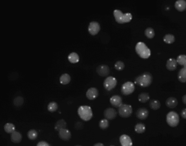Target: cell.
<instances>
[{
  "mask_svg": "<svg viewBox=\"0 0 186 146\" xmlns=\"http://www.w3.org/2000/svg\"><path fill=\"white\" fill-rule=\"evenodd\" d=\"M99 96V90L95 87L89 88L86 92V97L91 100H95Z\"/></svg>",
  "mask_w": 186,
  "mask_h": 146,
  "instance_id": "obj_12",
  "label": "cell"
},
{
  "mask_svg": "<svg viewBox=\"0 0 186 146\" xmlns=\"http://www.w3.org/2000/svg\"><path fill=\"white\" fill-rule=\"evenodd\" d=\"M117 82V80L115 77L112 76L107 77L103 82V87L106 90L110 91L116 87Z\"/></svg>",
  "mask_w": 186,
  "mask_h": 146,
  "instance_id": "obj_8",
  "label": "cell"
},
{
  "mask_svg": "<svg viewBox=\"0 0 186 146\" xmlns=\"http://www.w3.org/2000/svg\"><path fill=\"white\" fill-rule=\"evenodd\" d=\"M114 68L118 71H121L125 68V63L121 60H118L115 63Z\"/></svg>",
  "mask_w": 186,
  "mask_h": 146,
  "instance_id": "obj_35",
  "label": "cell"
},
{
  "mask_svg": "<svg viewBox=\"0 0 186 146\" xmlns=\"http://www.w3.org/2000/svg\"><path fill=\"white\" fill-rule=\"evenodd\" d=\"M146 127L143 123H138L135 127V130L138 134H143L145 131Z\"/></svg>",
  "mask_w": 186,
  "mask_h": 146,
  "instance_id": "obj_28",
  "label": "cell"
},
{
  "mask_svg": "<svg viewBox=\"0 0 186 146\" xmlns=\"http://www.w3.org/2000/svg\"><path fill=\"white\" fill-rule=\"evenodd\" d=\"M103 115L105 119L107 120H113L117 116V112L113 108L109 107L106 109L104 111Z\"/></svg>",
  "mask_w": 186,
  "mask_h": 146,
  "instance_id": "obj_11",
  "label": "cell"
},
{
  "mask_svg": "<svg viewBox=\"0 0 186 146\" xmlns=\"http://www.w3.org/2000/svg\"><path fill=\"white\" fill-rule=\"evenodd\" d=\"M70 81H71V77L70 75L68 74L67 73L62 75L59 78L60 83L63 85H66L69 84Z\"/></svg>",
  "mask_w": 186,
  "mask_h": 146,
  "instance_id": "obj_23",
  "label": "cell"
},
{
  "mask_svg": "<svg viewBox=\"0 0 186 146\" xmlns=\"http://www.w3.org/2000/svg\"><path fill=\"white\" fill-rule=\"evenodd\" d=\"M144 34L145 36L149 39H152L155 36V32L154 28L152 27H148L145 30Z\"/></svg>",
  "mask_w": 186,
  "mask_h": 146,
  "instance_id": "obj_30",
  "label": "cell"
},
{
  "mask_svg": "<svg viewBox=\"0 0 186 146\" xmlns=\"http://www.w3.org/2000/svg\"><path fill=\"white\" fill-rule=\"evenodd\" d=\"M67 58H68L69 61L72 64L77 63L79 62V55H78V53L75 52L70 53L67 57Z\"/></svg>",
  "mask_w": 186,
  "mask_h": 146,
  "instance_id": "obj_22",
  "label": "cell"
},
{
  "mask_svg": "<svg viewBox=\"0 0 186 146\" xmlns=\"http://www.w3.org/2000/svg\"><path fill=\"white\" fill-rule=\"evenodd\" d=\"M166 121L168 124L171 127H176L179 124V116L175 111H170L167 115Z\"/></svg>",
  "mask_w": 186,
  "mask_h": 146,
  "instance_id": "obj_5",
  "label": "cell"
},
{
  "mask_svg": "<svg viewBox=\"0 0 186 146\" xmlns=\"http://www.w3.org/2000/svg\"><path fill=\"white\" fill-rule=\"evenodd\" d=\"M150 97L149 95V93H145V92L140 93L138 95V100L142 103L148 102L150 100Z\"/></svg>",
  "mask_w": 186,
  "mask_h": 146,
  "instance_id": "obj_25",
  "label": "cell"
},
{
  "mask_svg": "<svg viewBox=\"0 0 186 146\" xmlns=\"http://www.w3.org/2000/svg\"></svg>",
  "mask_w": 186,
  "mask_h": 146,
  "instance_id": "obj_43",
  "label": "cell"
},
{
  "mask_svg": "<svg viewBox=\"0 0 186 146\" xmlns=\"http://www.w3.org/2000/svg\"><path fill=\"white\" fill-rule=\"evenodd\" d=\"M135 50L138 55L143 59H148L151 56L150 49L143 42H138L135 45Z\"/></svg>",
  "mask_w": 186,
  "mask_h": 146,
  "instance_id": "obj_1",
  "label": "cell"
},
{
  "mask_svg": "<svg viewBox=\"0 0 186 146\" xmlns=\"http://www.w3.org/2000/svg\"><path fill=\"white\" fill-rule=\"evenodd\" d=\"M150 107L153 110H157L160 107V102L159 100L156 99L152 100L150 102Z\"/></svg>",
  "mask_w": 186,
  "mask_h": 146,
  "instance_id": "obj_27",
  "label": "cell"
},
{
  "mask_svg": "<svg viewBox=\"0 0 186 146\" xmlns=\"http://www.w3.org/2000/svg\"><path fill=\"white\" fill-rule=\"evenodd\" d=\"M184 68H186V62L185 63V64H184Z\"/></svg>",
  "mask_w": 186,
  "mask_h": 146,
  "instance_id": "obj_41",
  "label": "cell"
},
{
  "mask_svg": "<svg viewBox=\"0 0 186 146\" xmlns=\"http://www.w3.org/2000/svg\"><path fill=\"white\" fill-rule=\"evenodd\" d=\"M175 9L180 12H183L186 10V1L184 0H178L175 3Z\"/></svg>",
  "mask_w": 186,
  "mask_h": 146,
  "instance_id": "obj_18",
  "label": "cell"
},
{
  "mask_svg": "<svg viewBox=\"0 0 186 146\" xmlns=\"http://www.w3.org/2000/svg\"><path fill=\"white\" fill-rule=\"evenodd\" d=\"M152 82V76L149 72H144L135 79V83L142 87H148Z\"/></svg>",
  "mask_w": 186,
  "mask_h": 146,
  "instance_id": "obj_3",
  "label": "cell"
},
{
  "mask_svg": "<svg viewBox=\"0 0 186 146\" xmlns=\"http://www.w3.org/2000/svg\"><path fill=\"white\" fill-rule=\"evenodd\" d=\"M101 27L100 23L97 21H91L88 26V32L91 35H95L100 32Z\"/></svg>",
  "mask_w": 186,
  "mask_h": 146,
  "instance_id": "obj_9",
  "label": "cell"
},
{
  "mask_svg": "<svg viewBox=\"0 0 186 146\" xmlns=\"http://www.w3.org/2000/svg\"><path fill=\"white\" fill-rule=\"evenodd\" d=\"M96 71L100 77H106L109 75L110 69L108 65H101L98 66Z\"/></svg>",
  "mask_w": 186,
  "mask_h": 146,
  "instance_id": "obj_10",
  "label": "cell"
},
{
  "mask_svg": "<svg viewBox=\"0 0 186 146\" xmlns=\"http://www.w3.org/2000/svg\"><path fill=\"white\" fill-rule=\"evenodd\" d=\"M163 41L164 42L168 44H172L174 43L175 41V37L174 35L168 33L165 35L163 37Z\"/></svg>",
  "mask_w": 186,
  "mask_h": 146,
  "instance_id": "obj_24",
  "label": "cell"
},
{
  "mask_svg": "<svg viewBox=\"0 0 186 146\" xmlns=\"http://www.w3.org/2000/svg\"><path fill=\"white\" fill-rule=\"evenodd\" d=\"M181 115L182 118H184V119H186V108L182 110V111L181 113Z\"/></svg>",
  "mask_w": 186,
  "mask_h": 146,
  "instance_id": "obj_38",
  "label": "cell"
},
{
  "mask_svg": "<svg viewBox=\"0 0 186 146\" xmlns=\"http://www.w3.org/2000/svg\"><path fill=\"white\" fill-rule=\"evenodd\" d=\"M67 127V123L64 119H60L55 124V128L56 130L59 131L62 129H65Z\"/></svg>",
  "mask_w": 186,
  "mask_h": 146,
  "instance_id": "obj_29",
  "label": "cell"
},
{
  "mask_svg": "<svg viewBox=\"0 0 186 146\" xmlns=\"http://www.w3.org/2000/svg\"><path fill=\"white\" fill-rule=\"evenodd\" d=\"M109 121L106 119H103L99 122V127L101 129H106L109 127Z\"/></svg>",
  "mask_w": 186,
  "mask_h": 146,
  "instance_id": "obj_34",
  "label": "cell"
},
{
  "mask_svg": "<svg viewBox=\"0 0 186 146\" xmlns=\"http://www.w3.org/2000/svg\"><path fill=\"white\" fill-rule=\"evenodd\" d=\"M149 112L148 109L142 107L138 109L136 112V117L141 120H144L149 116Z\"/></svg>",
  "mask_w": 186,
  "mask_h": 146,
  "instance_id": "obj_14",
  "label": "cell"
},
{
  "mask_svg": "<svg viewBox=\"0 0 186 146\" xmlns=\"http://www.w3.org/2000/svg\"><path fill=\"white\" fill-rule=\"evenodd\" d=\"M58 135L60 139L63 141H68L71 137V133L70 132V130H68L66 128L59 130Z\"/></svg>",
  "mask_w": 186,
  "mask_h": 146,
  "instance_id": "obj_13",
  "label": "cell"
},
{
  "mask_svg": "<svg viewBox=\"0 0 186 146\" xmlns=\"http://www.w3.org/2000/svg\"><path fill=\"white\" fill-rule=\"evenodd\" d=\"M37 146H50L49 144L46 141H40L37 144Z\"/></svg>",
  "mask_w": 186,
  "mask_h": 146,
  "instance_id": "obj_37",
  "label": "cell"
},
{
  "mask_svg": "<svg viewBox=\"0 0 186 146\" xmlns=\"http://www.w3.org/2000/svg\"><path fill=\"white\" fill-rule=\"evenodd\" d=\"M38 136V132L34 129L29 130L27 132V137L30 140H34L37 139Z\"/></svg>",
  "mask_w": 186,
  "mask_h": 146,
  "instance_id": "obj_32",
  "label": "cell"
},
{
  "mask_svg": "<svg viewBox=\"0 0 186 146\" xmlns=\"http://www.w3.org/2000/svg\"><path fill=\"white\" fill-rule=\"evenodd\" d=\"M110 103L113 106L119 107L123 104L122 98L119 95H115L110 98Z\"/></svg>",
  "mask_w": 186,
  "mask_h": 146,
  "instance_id": "obj_16",
  "label": "cell"
},
{
  "mask_svg": "<svg viewBox=\"0 0 186 146\" xmlns=\"http://www.w3.org/2000/svg\"><path fill=\"white\" fill-rule=\"evenodd\" d=\"M93 146H105L102 143H96Z\"/></svg>",
  "mask_w": 186,
  "mask_h": 146,
  "instance_id": "obj_40",
  "label": "cell"
},
{
  "mask_svg": "<svg viewBox=\"0 0 186 146\" xmlns=\"http://www.w3.org/2000/svg\"><path fill=\"white\" fill-rule=\"evenodd\" d=\"M135 90L134 84L131 81H127L121 86V93L123 95H128L132 94Z\"/></svg>",
  "mask_w": 186,
  "mask_h": 146,
  "instance_id": "obj_7",
  "label": "cell"
},
{
  "mask_svg": "<svg viewBox=\"0 0 186 146\" xmlns=\"http://www.w3.org/2000/svg\"><path fill=\"white\" fill-rule=\"evenodd\" d=\"M4 130L8 134H12L15 131V125L11 123H7L4 126Z\"/></svg>",
  "mask_w": 186,
  "mask_h": 146,
  "instance_id": "obj_26",
  "label": "cell"
},
{
  "mask_svg": "<svg viewBox=\"0 0 186 146\" xmlns=\"http://www.w3.org/2000/svg\"><path fill=\"white\" fill-rule=\"evenodd\" d=\"M182 102H184V104L186 105V94H184L182 97Z\"/></svg>",
  "mask_w": 186,
  "mask_h": 146,
  "instance_id": "obj_39",
  "label": "cell"
},
{
  "mask_svg": "<svg viewBox=\"0 0 186 146\" xmlns=\"http://www.w3.org/2000/svg\"><path fill=\"white\" fill-rule=\"evenodd\" d=\"M82 146L81 145H76V146Z\"/></svg>",
  "mask_w": 186,
  "mask_h": 146,
  "instance_id": "obj_42",
  "label": "cell"
},
{
  "mask_svg": "<svg viewBox=\"0 0 186 146\" xmlns=\"http://www.w3.org/2000/svg\"><path fill=\"white\" fill-rule=\"evenodd\" d=\"M177 67V63L176 60L174 58H169L166 63V68L169 71H174L176 69Z\"/></svg>",
  "mask_w": 186,
  "mask_h": 146,
  "instance_id": "obj_17",
  "label": "cell"
},
{
  "mask_svg": "<svg viewBox=\"0 0 186 146\" xmlns=\"http://www.w3.org/2000/svg\"><path fill=\"white\" fill-rule=\"evenodd\" d=\"M119 116L123 118H128L132 114V107L128 104H122L118 108Z\"/></svg>",
  "mask_w": 186,
  "mask_h": 146,
  "instance_id": "obj_6",
  "label": "cell"
},
{
  "mask_svg": "<svg viewBox=\"0 0 186 146\" xmlns=\"http://www.w3.org/2000/svg\"><path fill=\"white\" fill-rule=\"evenodd\" d=\"M177 63L180 65H184L186 62V55L184 54L180 55L177 56L176 59Z\"/></svg>",
  "mask_w": 186,
  "mask_h": 146,
  "instance_id": "obj_33",
  "label": "cell"
},
{
  "mask_svg": "<svg viewBox=\"0 0 186 146\" xmlns=\"http://www.w3.org/2000/svg\"><path fill=\"white\" fill-rule=\"evenodd\" d=\"M119 141L122 146H132V140L127 135H122L119 138Z\"/></svg>",
  "mask_w": 186,
  "mask_h": 146,
  "instance_id": "obj_15",
  "label": "cell"
},
{
  "mask_svg": "<svg viewBox=\"0 0 186 146\" xmlns=\"http://www.w3.org/2000/svg\"><path fill=\"white\" fill-rule=\"evenodd\" d=\"M23 98L18 96L15 98L14 100V104L16 106H20L23 104Z\"/></svg>",
  "mask_w": 186,
  "mask_h": 146,
  "instance_id": "obj_36",
  "label": "cell"
},
{
  "mask_svg": "<svg viewBox=\"0 0 186 146\" xmlns=\"http://www.w3.org/2000/svg\"><path fill=\"white\" fill-rule=\"evenodd\" d=\"M115 21L120 24L128 23L132 20V15L130 13H123L120 10H115L113 12Z\"/></svg>",
  "mask_w": 186,
  "mask_h": 146,
  "instance_id": "obj_2",
  "label": "cell"
},
{
  "mask_svg": "<svg viewBox=\"0 0 186 146\" xmlns=\"http://www.w3.org/2000/svg\"><path fill=\"white\" fill-rule=\"evenodd\" d=\"M77 112L79 117L85 122L90 121L93 117L92 109L89 106L82 105L79 106L77 110Z\"/></svg>",
  "mask_w": 186,
  "mask_h": 146,
  "instance_id": "obj_4",
  "label": "cell"
},
{
  "mask_svg": "<svg viewBox=\"0 0 186 146\" xmlns=\"http://www.w3.org/2000/svg\"><path fill=\"white\" fill-rule=\"evenodd\" d=\"M10 139L13 143L18 144L21 141L22 139V136L20 132L17 131H15L11 134Z\"/></svg>",
  "mask_w": 186,
  "mask_h": 146,
  "instance_id": "obj_19",
  "label": "cell"
},
{
  "mask_svg": "<svg viewBox=\"0 0 186 146\" xmlns=\"http://www.w3.org/2000/svg\"><path fill=\"white\" fill-rule=\"evenodd\" d=\"M177 79L181 83L186 82V69L185 68H182L180 70L177 75Z\"/></svg>",
  "mask_w": 186,
  "mask_h": 146,
  "instance_id": "obj_21",
  "label": "cell"
},
{
  "mask_svg": "<svg viewBox=\"0 0 186 146\" xmlns=\"http://www.w3.org/2000/svg\"><path fill=\"white\" fill-rule=\"evenodd\" d=\"M58 109V105L55 102H49L47 105V110L50 112H56Z\"/></svg>",
  "mask_w": 186,
  "mask_h": 146,
  "instance_id": "obj_31",
  "label": "cell"
},
{
  "mask_svg": "<svg viewBox=\"0 0 186 146\" xmlns=\"http://www.w3.org/2000/svg\"><path fill=\"white\" fill-rule=\"evenodd\" d=\"M165 104L170 109H174L178 105V101L176 98L171 97L168 98L167 99L165 102Z\"/></svg>",
  "mask_w": 186,
  "mask_h": 146,
  "instance_id": "obj_20",
  "label": "cell"
}]
</instances>
